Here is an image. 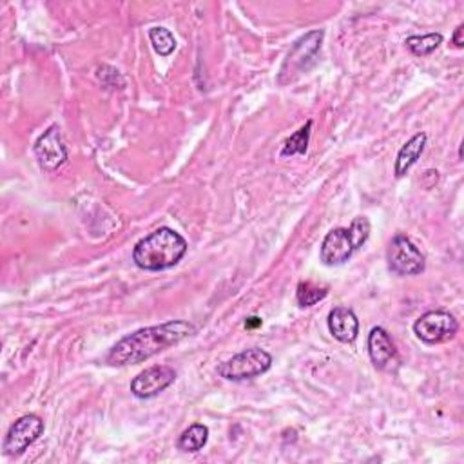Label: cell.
I'll use <instances>...</instances> for the list:
<instances>
[{"mask_svg":"<svg viewBox=\"0 0 464 464\" xmlns=\"http://www.w3.org/2000/svg\"><path fill=\"white\" fill-rule=\"evenodd\" d=\"M185 253V238L169 227H160L135 246L133 262L144 271L158 273L178 265Z\"/></svg>","mask_w":464,"mask_h":464,"instance_id":"2","label":"cell"},{"mask_svg":"<svg viewBox=\"0 0 464 464\" xmlns=\"http://www.w3.org/2000/svg\"><path fill=\"white\" fill-rule=\"evenodd\" d=\"M388 269L397 276H417L424 271V256L413 242L403 235L392 238L386 251Z\"/></svg>","mask_w":464,"mask_h":464,"instance_id":"5","label":"cell"},{"mask_svg":"<svg viewBox=\"0 0 464 464\" xmlns=\"http://www.w3.org/2000/svg\"><path fill=\"white\" fill-rule=\"evenodd\" d=\"M370 237V221L365 216H357L350 228H332L325 237L320 251V258L325 265L336 267L347 264L356 251H359Z\"/></svg>","mask_w":464,"mask_h":464,"instance_id":"3","label":"cell"},{"mask_svg":"<svg viewBox=\"0 0 464 464\" xmlns=\"http://www.w3.org/2000/svg\"><path fill=\"white\" fill-rule=\"evenodd\" d=\"M207 441H209V428H207L205 424L196 422V424L189 426V428L180 435V439H178V448H180L181 451H190V453H194V451H200V450L207 444Z\"/></svg>","mask_w":464,"mask_h":464,"instance_id":"14","label":"cell"},{"mask_svg":"<svg viewBox=\"0 0 464 464\" xmlns=\"http://www.w3.org/2000/svg\"><path fill=\"white\" fill-rule=\"evenodd\" d=\"M44 432V421L37 413H28L17 419L6 433L5 455L17 457L23 455Z\"/></svg>","mask_w":464,"mask_h":464,"instance_id":"8","label":"cell"},{"mask_svg":"<svg viewBox=\"0 0 464 464\" xmlns=\"http://www.w3.org/2000/svg\"><path fill=\"white\" fill-rule=\"evenodd\" d=\"M329 330L338 341L352 343L359 334V320L354 311L347 307H336L329 314Z\"/></svg>","mask_w":464,"mask_h":464,"instance_id":"12","label":"cell"},{"mask_svg":"<svg viewBox=\"0 0 464 464\" xmlns=\"http://www.w3.org/2000/svg\"><path fill=\"white\" fill-rule=\"evenodd\" d=\"M368 354L376 368L390 370L397 363V350L392 343L388 332L381 327H376L368 334Z\"/></svg>","mask_w":464,"mask_h":464,"instance_id":"11","label":"cell"},{"mask_svg":"<svg viewBox=\"0 0 464 464\" xmlns=\"http://www.w3.org/2000/svg\"><path fill=\"white\" fill-rule=\"evenodd\" d=\"M462 30H464V26L460 24V26H457V30H455V33H453V44H455L457 48H462V46H464V42H462Z\"/></svg>","mask_w":464,"mask_h":464,"instance_id":"19","label":"cell"},{"mask_svg":"<svg viewBox=\"0 0 464 464\" xmlns=\"http://www.w3.org/2000/svg\"><path fill=\"white\" fill-rule=\"evenodd\" d=\"M459 330L457 320L446 311H430L422 314L415 325V336L426 345H437L451 339Z\"/></svg>","mask_w":464,"mask_h":464,"instance_id":"7","label":"cell"},{"mask_svg":"<svg viewBox=\"0 0 464 464\" xmlns=\"http://www.w3.org/2000/svg\"><path fill=\"white\" fill-rule=\"evenodd\" d=\"M273 367V356L262 348H247L218 365V376L227 381H247L265 374Z\"/></svg>","mask_w":464,"mask_h":464,"instance_id":"4","label":"cell"},{"mask_svg":"<svg viewBox=\"0 0 464 464\" xmlns=\"http://www.w3.org/2000/svg\"><path fill=\"white\" fill-rule=\"evenodd\" d=\"M406 48L415 55V57H426L433 53L441 44H442V35L441 33H428V35H413L406 39Z\"/></svg>","mask_w":464,"mask_h":464,"instance_id":"15","label":"cell"},{"mask_svg":"<svg viewBox=\"0 0 464 464\" xmlns=\"http://www.w3.org/2000/svg\"><path fill=\"white\" fill-rule=\"evenodd\" d=\"M35 156L42 171L53 172L68 160V149L59 125H51L35 144Z\"/></svg>","mask_w":464,"mask_h":464,"instance_id":"9","label":"cell"},{"mask_svg":"<svg viewBox=\"0 0 464 464\" xmlns=\"http://www.w3.org/2000/svg\"><path fill=\"white\" fill-rule=\"evenodd\" d=\"M424 145H426V135L417 133L408 144L401 147L395 160V178L404 176L412 169V165H415V162L421 158L424 151Z\"/></svg>","mask_w":464,"mask_h":464,"instance_id":"13","label":"cell"},{"mask_svg":"<svg viewBox=\"0 0 464 464\" xmlns=\"http://www.w3.org/2000/svg\"><path fill=\"white\" fill-rule=\"evenodd\" d=\"M262 325V320L260 318H249V321L246 323L247 329H255V327H260Z\"/></svg>","mask_w":464,"mask_h":464,"instance_id":"20","label":"cell"},{"mask_svg":"<svg viewBox=\"0 0 464 464\" xmlns=\"http://www.w3.org/2000/svg\"><path fill=\"white\" fill-rule=\"evenodd\" d=\"M176 381V372L174 368L167 365H156L151 367L144 372H140L133 383H131V392L138 399H151L162 394L165 388H169Z\"/></svg>","mask_w":464,"mask_h":464,"instance_id":"10","label":"cell"},{"mask_svg":"<svg viewBox=\"0 0 464 464\" xmlns=\"http://www.w3.org/2000/svg\"><path fill=\"white\" fill-rule=\"evenodd\" d=\"M311 129L312 122L309 120L307 125H303L298 133H294L283 145L282 156H294V154H305L309 149V140H311Z\"/></svg>","mask_w":464,"mask_h":464,"instance_id":"16","label":"cell"},{"mask_svg":"<svg viewBox=\"0 0 464 464\" xmlns=\"http://www.w3.org/2000/svg\"><path fill=\"white\" fill-rule=\"evenodd\" d=\"M323 32H311L305 37H302L294 48L291 50V53L285 59V64L282 68L280 73V82L285 80V77H289V80H292L296 75H300L302 71H307L309 68H312L318 60V53L321 50V41H323ZM287 80V82H289Z\"/></svg>","mask_w":464,"mask_h":464,"instance_id":"6","label":"cell"},{"mask_svg":"<svg viewBox=\"0 0 464 464\" xmlns=\"http://www.w3.org/2000/svg\"><path fill=\"white\" fill-rule=\"evenodd\" d=\"M329 294V291L325 287H318L311 282L300 283L298 285V292H296V300L302 307H312L316 303H320L321 300H325Z\"/></svg>","mask_w":464,"mask_h":464,"instance_id":"18","label":"cell"},{"mask_svg":"<svg viewBox=\"0 0 464 464\" xmlns=\"http://www.w3.org/2000/svg\"><path fill=\"white\" fill-rule=\"evenodd\" d=\"M149 39H151V44H153L154 51L160 57H169L176 50V41L167 28H162V26L151 28L149 30Z\"/></svg>","mask_w":464,"mask_h":464,"instance_id":"17","label":"cell"},{"mask_svg":"<svg viewBox=\"0 0 464 464\" xmlns=\"http://www.w3.org/2000/svg\"><path fill=\"white\" fill-rule=\"evenodd\" d=\"M194 334H196V327L181 320L140 329L129 336H124L120 341H116V345L107 352L106 361L111 367L138 365Z\"/></svg>","mask_w":464,"mask_h":464,"instance_id":"1","label":"cell"}]
</instances>
